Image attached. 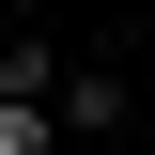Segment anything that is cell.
<instances>
[{
	"label": "cell",
	"instance_id": "cell-1",
	"mask_svg": "<svg viewBox=\"0 0 155 155\" xmlns=\"http://www.w3.org/2000/svg\"><path fill=\"white\" fill-rule=\"evenodd\" d=\"M62 140H124V78H109V62L62 78Z\"/></svg>",
	"mask_w": 155,
	"mask_h": 155
}]
</instances>
